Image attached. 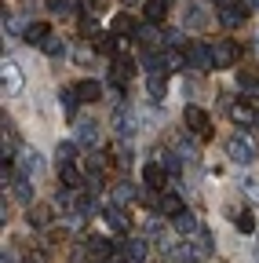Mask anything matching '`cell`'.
Listing matches in <instances>:
<instances>
[{
	"label": "cell",
	"mask_w": 259,
	"mask_h": 263,
	"mask_svg": "<svg viewBox=\"0 0 259 263\" xmlns=\"http://www.w3.org/2000/svg\"><path fill=\"white\" fill-rule=\"evenodd\" d=\"M29 227H48V209H44V205L29 209Z\"/></svg>",
	"instance_id": "cell-29"
},
{
	"label": "cell",
	"mask_w": 259,
	"mask_h": 263,
	"mask_svg": "<svg viewBox=\"0 0 259 263\" xmlns=\"http://www.w3.org/2000/svg\"><path fill=\"white\" fill-rule=\"evenodd\" d=\"M106 223H110L113 230H128V212H124L121 205H110V209H106Z\"/></svg>",
	"instance_id": "cell-18"
},
{
	"label": "cell",
	"mask_w": 259,
	"mask_h": 263,
	"mask_svg": "<svg viewBox=\"0 0 259 263\" xmlns=\"http://www.w3.org/2000/svg\"><path fill=\"white\" fill-rule=\"evenodd\" d=\"M124 4H135V0H124Z\"/></svg>",
	"instance_id": "cell-40"
},
{
	"label": "cell",
	"mask_w": 259,
	"mask_h": 263,
	"mask_svg": "<svg viewBox=\"0 0 259 263\" xmlns=\"http://www.w3.org/2000/svg\"><path fill=\"white\" fill-rule=\"evenodd\" d=\"M77 95H81V103H95V99L103 95V88L95 84V81H81L77 84Z\"/></svg>",
	"instance_id": "cell-20"
},
{
	"label": "cell",
	"mask_w": 259,
	"mask_h": 263,
	"mask_svg": "<svg viewBox=\"0 0 259 263\" xmlns=\"http://www.w3.org/2000/svg\"><path fill=\"white\" fill-rule=\"evenodd\" d=\"M15 197L18 201H29V197H33V186H29V176H15Z\"/></svg>",
	"instance_id": "cell-24"
},
{
	"label": "cell",
	"mask_w": 259,
	"mask_h": 263,
	"mask_svg": "<svg viewBox=\"0 0 259 263\" xmlns=\"http://www.w3.org/2000/svg\"><path fill=\"white\" fill-rule=\"evenodd\" d=\"M22 37H26V44H48V37H51V29L44 26V22H29L26 29H22Z\"/></svg>",
	"instance_id": "cell-10"
},
{
	"label": "cell",
	"mask_w": 259,
	"mask_h": 263,
	"mask_svg": "<svg viewBox=\"0 0 259 263\" xmlns=\"http://www.w3.org/2000/svg\"><path fill=\"white\" fill-rule=\"evenodd\" d=\"M190 26H205V15H201V8H190V18H186Z\"/></svg>",
	"instance_id": "cell-35"
},
{
	"label": "cell",
	"mask_w": 259,
	"mask_h": 263,
	"mask_svg": "<svg viewBox=\"0 0 259 263\" xmlns=\"http://www.w3.org/2000/svg\"><path fill=\"white\" fill-rule=\"evenodd\" d=\"M255 256H259V241H255Z\"/></svg>",
	"instance_id": "cell-39"
},
{
	"label": "cell",
	"mask_w": 259,
	"mask_h": 263,
	"mask_svg": "<svg viewBox=\"0 0 259 263\" xmlns=\"http://www.w3.org/2000/svg\"><path fill=\"white\" fill-rule=\"evenodd\" d=\"M132 197H135V186H132V183H121V186L113 190V201H117V205H128Z\"/></svg>",
	"instance_id": "cell-26"
},
{
	"label": "cell",
	"mask_w": 259,
	"mask_h": 263,
	"mask_svg": "<svg viewBox=\"0 0 259 263\" xmlns=\"http://www.w3.org/2000/svg\"><path fill=\"white\" fill-rule=\"evenodd\" d=\"M226 157H230L234 164H252V161H255V143L237 132V136L226 139Z\"/></svg>",
	"instance_id": "cell-2"
},
{
	"label": "cell",
	"mask_w": 259,
	"mask_h": 263,
	"mask_svg": "<svg viewBox=\"0 0 259 263\" xmlns=\"http://www.w3.org/2000/svg\"><path fill=\"white\" fill-rule=\"evenodd\" d=\"M230 117H234V124H255V110H252L248 103L230 106Z\"/></svg>",
	"instance_id": "cell-17"
},
{
	"label": "cell",
	"mask_w": 259,
	"mask_h": 263,
	"mask_svg": "<svg viewBox=\"0 0 259 263\" xmlns=\"http://www.w3.org/2000/svg\"><path fill=\"white\" fill-rule=\"evenodd\" d=\"M88 252H91V256H99V259H106V256H113V249H110V241H106V238H99V234H95V238H88Z\"/></svg>",
	"instance_id": "cell-22"
},
{
	"label": "cell",
	"mask_w": 259,
	"mask_h": 263,
	"mask_svg": "<svg viewBox=\"0 0 259 263\" xmlns=\"http://www.w3.org/2000/svg\"><path fill=\"white\" fill-rule=\"evenodd\" d=\"M157 212H161V216H168V219H175V216L186 212V209H183V201H179L175 194H165V197L157 201Z\"/></svg>",
	"instance_id": "cell-14"
},
{
	"label": "cell",
	"mask_w": 259,
	"mask_h": 263,
	"mask_svg": "<svg viewBox=\"0 0 259 263\" xmlns=\"http://www.w3.org/2000/svg\"><path fill=\"white\" fill-rule=\"evenodd\" d=\"M248 4H252V8H255V11H259V0H248Z\"/></svg>",
	"instance_id": "cell-37"
},
{
	"label": "cell",
	"mask_w": 259,
	"mask_h": 263,
	"mask_svg": "<svg viewBox=\"0 0 259 263\" xmlns=\"http://www.w3.org/2000/svg\"><path fill=\"white\" fill-rule=\"evenodd\" d=\"M215 4H219V8H223V4H230V0H215Z\"/></svg>",
	"instance_id": "cell-38"
},
{
	"label": "cell",
	"mask_w": 259,
	"mask_h": 263,
	"mask_svg": "<svg viewBox=\"0 0 259 263\" xmlns=\"http://www.w3.org/2000/svg\"><path fill=\"white\" fill-rule=\"evenodd\" d=\"M143 183L146 186H153V190H161V186H165V164H146V168H143Z\"/></svg>",
	"instance_id": "cell-13"
},
{
	"label": "cell",
	"mask_w": 259,
	"mask_h": 263,
	"mask_svg": "<svg viewBox=\"0 0 259 263\" xmlns=\"http://www.w3.org/2000/svg\"><path fill=\"white\" fill-rule=\"evenodd\" d=\"M208 48H212V66H215V70H230V66L237 62V55H241L230 37H219V41H212Z\"/></svg>",
	"instance_id": "cell-1"
},
{
	"label": "cell",
	"mask_w": 259,
	"mask_h": 263,
	"mask_svg": "<svg viewBox=\"0 0 259 263\" xmlns=\"http://www.w3.org/2000/svg\"><path fill=\"white\" fill-rule=\"evenodd\" d=\"M135 29H139V26L132 22V15H117V18H113V33H135Z\"/></svg>",
	"instance_id": "cell-27"
},
{
	"label": "cell",
	"mask_w": 259,
	"mask_h": 263,
	"mask_svg": "<svg viewBox=\"0 0 259 263\" xmlns=\"http://www.w3.org/2000/svg\"><path fill=\"white\" fill-rule=\"evenodd\" d=\"M172 223H175V230H179L183 238H190V234H197V230H201V223H197V216H193V212H179Z\"/></svg>",
	"instance_id": "cell-11"
},
{
	"label": "cell",
	"mask_w": 259,
	"mask_h": 263,
	"mask_svg": "<svg viewBox=\"0 0 259 263\" xmlns=\"http://www.w3.org/2000/svg\"><path fill=\"white\" fill-rule=\"evenodd\" d=\"M0 84H4V95H18L26 88V77L15 62H4V77H0Z\"/></svg>",
	"instance_id": "cell-5"
},
{
	"label": "cell",
	"mask_w": 259,
	"mask_h": 263,
	"mask_svg": "<svg viewBox=\"0 0 259 263\" xmlns=\"http://www.w3.org/2000/svg\"><path fill=\"white\" fill-rule=\"evenodd\" d=\"M186 62H190L197 73L212 70V48H205V44H190V48H186Z\"/></svg>",
	"instance_id": "cell-6"
},
{
	"label": "cell",
	"mask_w": 259,
	"mask_h": 263,
	"mask_svg": "<svg viewBox=\"0 0 259 263\" xmlns=\"http://www.w3.org/2000/svg\"><path fill=\"white\" fill-rule=\"evenodd\" d=\"M77 103H81L77 88H62V95H58V106H62V114H66V117H73V114H77Z\"/></svg>",
	"instance_id": "cell-15"
},
{
	"label": "cell",
	"mask_w": 259,
	"mask_h": 263,
	"mask_svg": "<svg viewBox=\"0 0 259 263\" xmlns=\"http://www.w3.org/2000/svg\"><path fill=\"white\" fill-rule=\"evenodd\" d=\"M44 51H48L51 59H58L62 51H66V41H62V37H48V44H44Z\"/></svg>",
	"instance_id": "cell-30"
},
{
	"label": "cell",
	"mask_w": 259,
	"mask_h": 263,
	"mask_svg": "<svg viewBox=\"0 0 259 263\" xmlns=\"http://www.w3.org/2000/svg\"><path fill=\"white\" fill-rule=\"evenodd\" d=\"M146 91H150V103H165V95H168L165 77H150V81H146Z\"/></svg>",
	"instance_id": "cell-16"
},
{
	"label": "cell",
	"mask_w": 259,
	"mask_h": 263,
	"mask_svg": "<svg viewBox=\"0 0 259 263\" xmlns=\"http://www.w3.org/2000/svg\"><path fill=\"white\" fill-rule=\"evenodd\" d=\"M230 219H234V227L241 230V234H252V230H255V219H252V212H230Z\"/></svg>",
	"instance_id": "cell-23"
},
{
	"label": "cell",
	"mask_w": 259,
	"mask_h": 263,
	"mask_svg": "<svg viewBox=\"0 0 259 263\" xmlns=\"http://www.w3.org/2000/svg\"><path fill=\"white\" fill-rule=\"evenodd\" d=\"M165 4H168V0H165Z\"/></svg>",
	"instance_id": "cell-41"
},
{
	"label": "cell",
	"mask_w": 259,
	"mask_h": 263,
	"mask_svg": "<svg viewBox=\"0 0 259 263\" xmlns=\"http://www.w3.org/2000/svg\"><path fill=\"white\" fill-rule=\"evenodd\" d=\"M73 157H77L73 143H58V164H73Z\"/></svg>",
	"instance_id": "cell-28"
},
{
	"label": "cell",
	"mask_w": 259,
	"mask_h": 263,
	"mask_svg": "<svg viewBox=\"0 0 259 263\" xmlns=\"http://www.w3.org/2000/svg\"><path fill=\"white\" fill-rule=\"evenodd\" d=\"M48 11H55V15H73V11H81V0H48Z\"/></svg>",
	"instance_id": "cell-21"
},
{
	"label": "cell",
	"mask_w": 259,
	"mask_h": 263,
	"mask_svg": "<svg viewBox=\"0 0 259 263\" xmlns=\"http://www.w3.org/2000/svg\"><path fill=\"white\" fill-rule=\"evenodd\" d=\"M245 194L252 197V201H259V183L255 179H245Z\"/></svg>",
	"instance_id": "cell-34"
},
{
	"label": "cell",
	"mask_w": 259,
	"mask_h": 263,
	"mask_svg": "<svg viewBox=\"0 0 259 263\" xmlns=\"http://www.w3.org/2000/svg\"><path fill=\"white\" fill-rule=\"evenodd\" d=\"M58 179L66 183L70 190H77V186H81V172H77V164H58Z\"/></svg>",
	"instance_id": "cell-19"
},
{
	"label": "cell",
	"mask_w": 259,
	"mask_h": 263,
	"mask_svg": "<svg viewBox=\"0 0 259 263\" xmlns=\"http://www.w3.org/2000/svg\"><path fill=\"white\" fill-rule=\"evenodd\" d=\"M245 15H248V11H245V8L237 4V0H230V4H223V8H219V22H223L226 29L241 26V22H245Z\"/></svg>",
	"instance_id": "cell-7"
},
{
	"label": "cell",
	"mask_w": 259,
	"mask_h": 263,
	"mask_svg": "<svg viewBox=\"0 0 259 263\" xmlns=\"http://www.w3.org/2000/svg\"><path fill=\"white\" fill-rule=\"evenodd\" d=\"M81 33H84V37H88V33H95V18H91V15L81 18Z\"/></svg>",
	"instance_id": "cell-36"
},
{
	"label": "cell",
	"mask_w": 259,
	"mask_h": 263,
	"mask_svg": "<svg viewBox=\"0 0 259 263\" xmlns=\"http://www.w3.org/2000/svg\"><path fill=\"white\" fill-rule=\"evenodd\" d=\"M161 164L165 172H179V154H161Z\"/></svg>",
	"instance_id": "cell-32"
},
{
	"label": "cell",
	"mask_w": 259,
	"mask_h": 263,
	"mask_svg": "<svg viewBox=\"0 0 259 263\" xmlns=\"http://www.w3.org/2000/svg\"><path fill=\"white\" fill-rule=\"evenodd\" d=\"M135 114H132V106H117L113 110V132H117V136L121 139H132L135 136Z\"/></svg>",
	"instance_id": "cell-3"
},
{
	"label": "cell",
	"mask_w": 259,
	"mask_h": 263,
	"mask_svg": "<svg viewBox=\"0 0 259 263\" xmlns=\"http://www.w3.org/2000/svg\"><path fill=\"white\" fill-rule=\"evenodd\" d=\"M165 44H168V48H179V44H183V33H179V29H165Z\"/></svg>",
	"instance_id": "cell-33"
},
{
	"label": "cell",
	"mask_w": 259,
	"mask_h": 263,
	"mask_svg": "<svg viewBox=\"0 0 259 263\" xmlns=\"http://www.w3.org/2000/svg\"><path fill=\"white\" fill-rule=\"evenodd\" d=\"M77 143L95 146V143H99V124H95V121H81L77 124Z\"/></svg>",
	"instance_id": "cell-12"
},
{
	"label": "cell",
	"mask_w": 259,
	"mask_h": 263,
	"mask_svg": "<svg viewBox=\"0 0 259 263\" xmlns=\"http://www.w3.org/2000/svg\"><path fill=\"white\" fill-rule=\"evenodd\" d=\"M183 121H186V128H190V136H197V139L208 136V114H205L201 106H186V110H183Z\"/></svg>",
	"instance_id": "cell-4"
},
{
	"label": "cell",
	"mask_w": 259,
	"mask_h": 263,
	"mask_svg": "<svg viewBox=\"0 0 259 263\" xmlns=\"http://www.w3.org/2000/svg\"><path fill=\"white\" fill-rule=\"evenodd\" d=\"M18 164H22V176H41L44 172V157L37 154V150H22V157H18Z\"/></svg>",
	"instance_id": "cell-9"
},
{
	"label": "cell",
	"mask_w": 259,
	"mask_h": 263,
	"mask_svg": "<svg viewBox=\"0 0 259 263\" xmlns=\"http://www.w3.org/2000/svg\"><path fill=\"white\" fill-rule=\"evenodd\" d=\"M135 73V62L128 59V55H113V70H110V81L113 84H124L128 77Z\"/></svg>",
	"instance_id": "cell-8"
},
{
	"label": "cell",
	"mask_w": 259,
	"mask_h": 263,
	"mask_svg": "<svg viewBox=\"0 0 259 263\" xmlns=\"http://www.w3.org/2000/svg\"><path fill=\"white\" fill-rule=\"evenodd\" d=\"M237 84H241L245 91H252V95H259V77H252V73H241V77H237Z\"/></svg>",
	"instance_id": "cell-31"
},
{
	"label": "cell",
	"mask_w": 259,
	"mask_h": 263,
	"mask_svg": "<svg viewBox=\"0 0 259 263\" xmlns=\"http://www.w3.org/2000/svg\"><path fill=\"white\" fill-rule=\"evenodd\" d=\"M165 0H146V18L150 22H165Z\"/></svg>",
	"instance_id": "cell-25"
}]
</instances>
